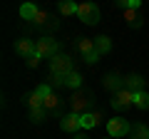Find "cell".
<instances>
[{
	"mask_svg": "<svg viewBox=\"0 0 149 139\" xmlns=\"http://www.w3.org/2000/svg\"><path fill=\"white\" fill-rule=\"evenodd\" d=\"M50 72H52V75H62V77L72 75L74 72L72 57H70V55H57V57H52L50 60Z\"/></svg>",
	"mask_w": 149,
	"mask_h": 139,
	"instance_id": "cell-1",
	"label": "cell"
},
{
	"mask_svg": "<svg viewBox=\"0 0 149 139\" xmlns=\"http://www.w3.org/2000/svg\"><path fill=\"white\" fill-rule=\"evenodd\" d=\"M132 132V124L127 122L124 117H112V119H107V134L109 137H127V134Z\"/></svg>",
	"mask_w": 149,
	"mask_h": 139,
	"instance_id": "cell-2",
	"label": "cell"
},
{
	"mask_svg": "<svg viewBox=\"0 0 149 139\" xmlns=\"http://www.w3.org/2000/svg\"><path fill=\"white\" fill-rule=\"evenodd\" d=\"M37 42V55L40 57H57L60 55V45H57V40L55 38H50V35H45V38H40V40H35Z\"/></svg>",
	"mask_w": 149,
	"mask_h": 139,
	"instance_id": "cell-3",
	"label": "cell"
},
{
	"mask_svg": "<svg viewBox=\"0 0 149 139\" xmlns=\"http://www.w3.org/2000/svg\"><path fill=\"white\" fill-rule=\"evenodd\" d=\"M77 17H80L85 25H97V22H100V8H97L95 3H80Z\"/></svg>",
	"mask_w": 149,
	"mask_h": 139,
	"instance_id": "cell-4",
	"label": "cell"
},
{
	"mask_svg": "<svg viewBox=\"0 0 149 139\" xmlns=\"http://www.w3.org/2000/svg\"><path fill=\"white\" fill-rule=\"evenodd\" d=\"M90 92H85V90H77V92H74V97H72V99H70V107H72V112L74 114H85V112H90V109H87V107H90Z\"/></svg>",
	"mask_w": 149,
	"mask_h": 139,
	"instance_id": "cell-5",
	"label": "cell"
},
{
	"mask_svg": "<svg viewBox=\"0 0 149 139\" xmlns=\"http://www.w3.org/2000/svg\"><path fill=\"white\" fill-rule=\"evenodd\" d=\"M112 107L117 109V112H124V109L134 107V92H129V90L117 92V95L112 97Z\"/></svg>",
	"mask_w": 149,
	"mask_h": 139,
	"instance_id": "cell-6",
	"label": "cell"
},
{
	"mask_svg": "<svg viewBox=\"0 0 149 139\" xmlns=\"http://www.w3.org/2000/svg\"><path fill=\"white\" fill-rule=\"evenodd\" d=\"M15 52L20 55V57L30 60V57H35V55H37V42H35V40H27V38L15 40Z\"/></svg>",
	"mask_w": 149,
	"mask_h": 139,
	"instance_id": "cell-7",
	"label": "cell"
},
{
	"mask_svg": "<svg viewBox=\"0 0 149 139\" xmlns=\"http://www.w3.org/2000/svg\"><path fill=\"white\" fill-rule=\"evenodd\" d=\"M60 127H62V132H67V134H77V132L82 129L80 114H74V112L65 114V117H62V122H60Z\"/></svg>",
	"mask_w": 149,
	"mask_h": 139,
	"instance_id": "cell-8",
	"label": "cell"
},
{
	"mask_svg": "<svg viewBox=\"0 0 149 139\" xmlns=\"http://www.w3.org/2000/svg\"><path fill=\"white\" fill-rule=\"evenodd\" d=\"M104 90H109L112 95L122 92V90H124V77H119L117 72H109V75H104Z\"/></svg>",
	"mask_w": 149,
	"mask_h": 139,
	"instance_id": "cell-9",
	"label": "cell"
},
{
	"mask_svg": "<svg viewBox=\"0 0 149 139\" xmlns=\"http://www.w3.org/2000/svg\"><path fill=\"white\" fill-rule=\"evenodd\" d=\"M80 122H82V129H95L97 124L102 122V112H97V109L92 112V109H90V112L80 114Z\"/></svg>",
	"mask_w": 149,
	"mask_h": 139,
	"instance_id": "cell-10",
	"label": "cell"
},
{
	"mask_svg": "<svg viewBox=\"0 0 149 139\" xmlns=\"http://www.w3.org/2000/svg\"><path fill=\"white\" fill-rule=\"evenodd\" d=\"M144 77L142 75H129V77H124V90H129V92H144Z\"/></svg>",
	"mask_w": 149,
	"mask_h": 139,
	"instance_id": "cell-11",
	"label": "cell"
},
{
	"mask_svg": "<svg viewBox=\"0 0 149 139\" xmlns=\"http://www.w3.org/2000/svg\"><path fill=\"white\" fill-rule=\"evenodd\" d=\"M37 10H40V8H37L35 3H22V5H20V17L32 22V20H35V15H37Z\"/></svg>",
	"mask_w": 149,
	"mask_h": 139,
	"instance_id": "cell-12",
	"label": "cell"
},
{
	"mask_svg": "<svg viewBox=\"0 0 149 139\" xmlns=\"http://www.w3.org/2000/svg\"><path fill=\"white\" fill-rule=\"evenodd\" d=\"M95 47L100 55H107V52H112V40L107 35H100V38H95Z\"/></svg>",
	"mask_w": 149,
	"mask_h": 139,
	"instance_id": "cell-13",
	"label": "cell"
},
{
	"mask_svg": "<svg viewBox=\"0 0 149 139\" xmlns=\"http://www.w3.org/2000/svg\"><path fill=\"white\" fill-rule=\"evenodd\" d=\"M25 102H27V107H30V112H32V109H42L45 107L42 95H37V92H30V95L25 97Z\"/></svg>",
	"mask_w": 149,
	"mask_h": 139,
	"instance_id": "cell-14",
	"label": "cell"
},
{
	"mask_svg": "<svg viewBox=\"0 0 149 139\" xmlns=\"http://www.w3.org/2000/svg\"><path fill=\"white\" fill-rule=\"evenodd\" d=\"M129 137L132 139H149V127L144 122H137L132 127V132H129Z\"/></svg>",
	"mask_w": 149,
	"mask_h": 139,
	"instance_id": "cell-15",
	"label": "cell"
},
{
	"mask_svg": "<svg viewBox=\"0 0 149 139\" xmlns=\"http://www.w3.org/2000/svg\"><path fill=\"white\" fill-rule=\"evenodd\" d=\"M57 8L62 15H77V10H80V5L74 0H62V3H57Z\"/></svg>",
	"mask_w": 149,
	"mask_h": 139,
	"instance_id": "cell-16",
	"label": "cell"
},
{
	"mask_svg": "<svg viewBox=\"0 0 149 139\" xmlns=\"http://www.w3.org/2000/svg\"><path fill=\"white\" fill-rule=\"evenodd\" d=\"M124 20H127V25H129V27H142L144 17L139 15L137 10H127V13H124Z\"/></svg>",
	"mask_w": 149,
	"mask_h": 139,
	"instance_id": "cell-17",
	"label": "cell"
},
{
	"mask_svg": "<svg viewBox=\"0 0 149 139\" xmlns=\"http://www.w3.org/2000/svg\"><path fill=\"white\" fill-rule=\"evenodd\" d=\"M77 50H80V52L82 55H87V52H95V40H92V38H80V40H77Z\"/></svg>",
	"mask_w": 149,
	"mask_h": 139,
	"instance_id": "cell-18",
	"label": "cell"
},
{
	"mask_svg": "<svg viewBox=\"0 0 149 139\" xmlns=\"http://www.w3.org/2000/svg\"><path fill=\"white\" fill-rule=\"evenodd\" d=\"M134 107L137 109H149V92H137L134 95Z\"/></svg>",
	"mask_w": 149,
	"mask_h": 139,
	"instance_id": "cell-19",
	"label": "cell"
},
{
	"mask_svg": "<svg viewBox=\"0 0 149 139\" xmlns=\"http://www.w3.org/2000/svg\"><path fill=\"white\" fill-rule=\"evenodd\" d=\"M57 107H60V97L55 95V92H50V95L45 97V109H47V112H57Z\"/></svg>",
	"mask_w": 149,
	"mask_h": 139,
	"instance_id": "cell-20",
	"label": "cell"
},
{
	"mask_svg": "<svg viewBox=\"0 0 149 139\" xmlns=\"http://www.w3.org/2000/svg\"><path fill=\"white\" fill-rule=\"evenodd\" d=\"M139 0H114V8H124V10H139Z\"/></svg>",
	"mask_w": 149,
	"mask_h": 139,
	"instance_id": "cell-21",
	"label": "cell"
},
{
	"mask_svg": "<svg viewBox=\"0 0 149 139\" xmlns=\"http://www.w3.org/2000/svg\"><path fill=\"white\" fill-rule=\"evenodd\" d=\"M80 85H82V75L80 72H72V75H67V87H72L74 92L80 90Z\"/></svg>",
	"mask_w": 149,
	"mask_h": 139,
	"instance_id": "cell-22",
	"label": "cell"
},
{
	"mask_svg": "<svg viewBox=\"0 0 149 139\" xmlns=\"http://www.w3.org/2000/svg\"><path fill=\"white\" fill-rule=\"evenodd\" d=\"M45 117H47V109H32V112H30V119H32V122H35V124H40V122H45Z\"/></svg>",
	"mask_w": 149,
	"mask_h": 139,
	"instance_id": "cell-23",
	"label": "cell"
},
{
	"mask_svg": "<svg viewBox=\"0 0 149 139\" xmlns=\"http://www.w3.org/2000/svg\"><path fill=\"white\" fill-rule=\"evenodd\" d=\"M97 60H100V52H97V50H95V52H87V55H82V62H85V65H95Z\"/></svg>",
	"mask_w": 149,
	"mask_h": 139,
	"instance_id": "cell-24",
	"label": "cell"
},
{
	"mask_svg": "<svg viewBox=\"0 0 149 139\" xmlns=\"http://www.w3.org/2000/svg\"><path fill=\"white\" fill-rule=\"evenodd\" d=\"M35 92H37V95H42V99H45V97H47L50 92H52V87H50L47 82H45V85H37V87H35Z\"/></svg>",
	"mask_w": 149,
	"mask_h": 139,
	"instance_id": "cell-25",
	"label": "cell"
},
{
	"mask_svg": "<svg viewBox=\"0 0 149 139\" xmlns=\"http://www.w3.org/2000/svg\"><path fill=\"white\" fill-rule=\"evenodd\" d=\"M52 85H55V87H67V77H62V75H52Z\"/></svg>",
	"mask_w": 149,
	"mask_h": 139,
	"instance_id": "cell-26",
	"label": "cell"
},
{
	"mask_svg": "<svg viewBox=\"0 0 149 139\" xmlns=\"http://www.w3.org/2000/svg\"><path fill=\"white\" fill-rule=\"evenodd\" d=\"M37 62H40V55H35V57L27 60V67H37Z\"/></svg>",
	"mask_w": 149,
	"mask_h": 139,
	"instance_id": "cell-27",
	"label": "cell"
},
{
	"mask_svg": "<svg viewBox=\"0 0 149 139\" xmlns=\"http://www.w3.org/2000/svg\"><path fill=\"white\" fill-rule=\"evenodd\" d=\"M74 139H90L87 134H74Z\"/></svg>",
	"mask_w": 149,
	"mask_h": 139,
	"instance_id": "cell-28",
	"label": "cell"
}]
</instances>
